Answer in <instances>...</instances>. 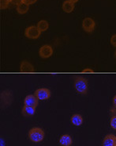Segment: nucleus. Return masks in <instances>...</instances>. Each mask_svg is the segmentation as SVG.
Here are the masks:
<instances>
[{"mask_svg": "<svg viewBox=\"0 0 116 146\" xmlns=\"http://www.w3.org/2000/svg\"><path fill=\"white\" fill-rule=\"evenodd\" d=\"M76 91L80 95H85L88 91V81L85 78L77 77L73 84Z\"/></svg>", "mask_w": 116, "mask_h": 146, "instance_id": "2", "label": "nucleus"}, {"mask_svg": "<svg viewBox=\"0 0 116 146\" xmlns=\"http://www.w3.org/2000/svg\"><path fill=\"white\" fill-rule=\"evenodd\" d=\"M40 34H41V31L38 29L37 26H29L25 30V35L29 39H37L38 37H40Z\"/></svg>", "mask_w": 116, "mask_h": 146, "instance_id": "3", "label": "nucleus"}, {"mask_svg": "<svg viewBox=\"0 0 116 146\" xmlns=\"http://www.w3.org/2000/svg\"><path fill=\"white\" fill-rule=\"evenodd\" d=\"M20 71L22 72H34V67L33 65L27 60H23L21 63L20 66Z\"/></svg>", "mask_w": 116, "mask_h": 146, "instance_id": "8", "label": "nucleus"}, {"mask_svg": "<svg viewBox=\"0 0 116 146\" xmlns=\"http://www.w3.org/2000/svg\"><path fill=\"white\" fill-rule=\"evenodd\" d=\"M34 95L39 100H47L51 97V91L47 88H39L35 91Z\"/></svg>", "mask_w": 116, "mask_h": 146, "instance_id": "4", "label": "nucleus"}, {"mask_svg": "<svg viewBox=\"0 0 116 146\" xmlns=\"http://www.w3.org/2000/svg\"><path fill=\"white\" fill-rule=\"evenodd\" d=\"M82 72H93L94 71H93L92 69H91V68H87L84 69Z\"/></svg>", "mask_w": 116, "mask_h": 146, "instance_id": "21", "label": "nucleus"}, {"mask_svg": "<svg viewBox=\"0 0 116 146\" xmlns=\"http://www.w3.org/2000/svg\"><path fill=\"white\" fill-rule=\"evenodd\" d=\"M115 136L113 134H107L103 141L102 146H115Z\"/></svg>", "mask_w": 116, "mask_h": 146, "instance_id": "10", "label": "nucleus"}, {"mask_svg": "<svg viewBox=\"0 0 116 146\" xmlns=\"http://www.w3.org/2000/svg\"><path fill=\"white\" fill-rule=\"evenodd\" d=\"M113 105L116 108V95H115L114 98H113Z\"/></svg>", "mask_w": 116, "mask_h": 146, "instance_id": "22", "label": "nucleus"}, {"mask_svg": "<svg viewBox=\"0 0 116 146\" xmlns=\"http://www.w3.org/2000/svg\"><path fill=\"white\" fill-rule=\"evenodd\" d=\"M72 137L68 134H63L59 139V143L62 146H70L72 145Z\"/></svg>", "mask_w": 116, "mask_h": 146, "instance_id": "12", "label": "nucleus"}, {"mask_svg": "<svg viewBox=\"0 0 116 146\" xmlns=\"http://www.w3.org/2000/svg\"><path fill=\"white\" fill-rule=\"evenodd\" d=\"M110 125H111V126L112 129L116 130V115H115V116H113L111 117V121H110Z\"/></svg>", "mask_w": 116, "mask_h": 146, "instance_id": "17", "label": "nucleus"}, {"mask_svg": "<svg viewBox=\"0 0 116 146\" xmlns=\"http://www.w3.org/2000/svg\"><path fill=\"white\" fill-rule=\"evenodd\" d=\"M22 2H23V0H10V3L13 4V5H15L16 7Z\"/></svg>", "mask_w": 116, "mask_h": 146, "instance_id": "19", "label": "nucleus"}, {"mask_svg": "<svg viewBox=\"0 0 116 146\" xmlns=\"http://www.w3.org/2000/svg\"><path fill=\"white\" fill-rule=\"evenodd\" d=\"M10 4V0H0V7L2 10H5Z\"/></svg>", "mask_w": 116, "mask_h": 146, "instance_id": "16", "label": "nucleus"}, {"mask_svg": "<svg viewBox=\"0 0 116 146\" xmlns=\"http://www.w3.org/2000/svg\"><path fill=\"white\" fill-rule=\"evenodd\" d=\"M37 0H23V2L25 3L28 4V5H31V4H33L36 3Z\"/></svg>", "mask_w": 116, "mask_h": 146, "instance_id": "20", "label": "nucleus"}, {"mask_svg": "<svg viewBox=\"0 0 116 146\" xmlns=\"http://www.w3.org/2000/svg\"><path fill=\"white\" fill-rule=\"evenodd\" d=\"M96 26V22L91 18H85L82 22V28L87 33L93 32Z\"/></svg>", "mask_w": 116, "mask_h": 146, "instance_id": "5", "label": "nucleus"}, {"mask_svg": "<svg viewBox=\"0 0 116 146\" xmlns=\"http://www.w3.org/2000/svg\"><path fill=\"white\" fill-rule=\"evenodd\" d=\"M36 113V108L33 107V106H24V107L22 108V113L23 116L25 117H29V116H33Z\"/></svg>", "mask_w": 116, "mask_h": 146, "instance_id": "9", "label": "nucleus"}, {"mask_svg": "<svg viewBox=\"0 0 116 146\" xmlns=\"http://www.w3.org/2000/svg\"><path fill=\"white\" fill-rule=\"evenodd\" d=\"M29 137L31 141L38 143L42 141L44 138V130L39 127L32 128L29 132Z\"/></svg>", "mask_w": 116, "mask_h": 146, "instance_id": "1", "label": "nucleus"}, {"mask_svg": "<svg viewBox=\"0 0 116 146\" xmlns=\"http://www.w3.org/2000/svg\"><path fill=\"white\" fill-rule=\"evenodd\" d=\"M70 1H71V2H73V3H77L79 0H70Z\"/></svg>", "mask_w": 116, "mask_h": 146, "instance_id": "23", "label": "nucleus"}, {"mask_svg": "<svg viewBox=\"0 0 116 146\" xmlns=\"http://www.w3.org/2000/svg\"><path fill=\"white\" fill-rule=\"evenodd\" d=\"M17 12H18L19 15H24L27 13L29 10V5L25 3L24 2H22L21 3L17 6L16 7Z\"/></svg>", "mask_w": 116, "mask_h": 146, "instance_id": "14", "label": "nucleus"}, {"mask_svg": "<svg viewBox=\"0 0 116 146\" xmlns=\"http://www.w3.org/2000/svg\"><path fill=\"white\" fill-rule=\"evenodd\" d=\"M36 26L38 27V29H40L41 32H44V31L47 30L48 27H49V24L46 20H40V22L37 23Z\"/></svg>", "mask_w": 116, "mask_h": 146, "instance_id": "15", "label": "nucleus"}, {"mask_svg": "<svg viewBox=\"0 0 116 146\" xmlns=\"http://www.w3.org/2000/svg\"><path fill=\"white\" fill-rule=\"evenodd\" d=\"M38 103H39V99L36 98L35 95H27L24 99V104L26 106H33L36 108L38 106Z\"/></svg>", "mask_w": 116, "mask_h": 146, "instance_id": "7", "label": "nucleus"}, {"mask_svg": "<svg viewBox=\"0 0 116 146\" xmlns=\"http://www.w3.org/2000/svg\"><path fill=\"white\" fill-rule=\"evenodd\" d=\"M52 54H53V48L49 44H44L43 46H41L39 50V55L40 57L43 59L49 58L52 56Z\"/></svg>", "mask_w": 116, "mask_h": 146, "instance_id": "6", "label": "nucleus"}, {"mask_svg": "<svg viewBox=\"0 0 116 146\" xmlns=\"http://www.w3.org/2000/svg\"><path fill=\"white\" fill-rule=\"evenodd\" d=\"M115 146H116V137H115Z\"/></svg>", "mask_w": 116, "mask_h": 146, "instance_id": "25", "label": "nucleus"}, {"mask_svg": "<svg viewBox=\"0 0 116 146\" xmlns=\"http://www.w3.org/2000/svg\"><path fill=\"white\" fill-rule=\"evenodd\" d=\"M62 7L65 13H71L74 10V3L70 0H66L63 2Z\"/></svg>", "mask_w": 116, "mask_h": 146, "instance_id": "11", "label": "nucleus"}, {"mask_svg": "<svg viewBox=\"0 0 116 146\" xmlns=\"http://www.w3.org/2000/svg\"><path fill=\"white\" fill-rule=\"evenodd\" d=\"M111 44L112 46L116 48V34H114L111 37Z\"/></svg>", "mask_w": 116, "mask_h": 146, "instance_id": "18", "label": "nucleus"}, {"mask_svg": "<svg viewBox=\"0 0 116 146\" xmlns=\"http://www.w3.org/2000/svg\"><path fill=\"white\" fill-rule=\"evenodd\" d=\"M115 58L116 59V49H115Z\"/></svg>", "mask_w": 116, "mask_h": 146, "instance_id": "24", "label": "nucleus"}, {"mask_svg": "<svg viewBox=\"0 0 116 146\" xmlns=\"http://www.w3.org/2000/svg\"><path fill=\"white\" fill-rule=\"evenodd\" d=\"M70 120H71V123L75 126H80L83 123V117L78 113L73 114L70 118Z\"/></svg>", "mask_w": 116, "mask_h": 146, "instance_id": "13", "label": "nucleus"}]
</instances>
